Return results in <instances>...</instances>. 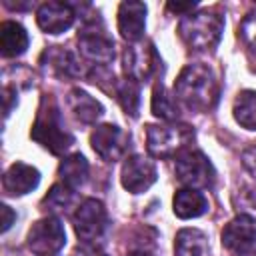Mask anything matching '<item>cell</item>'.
Segmentation results:
<instances>
[{
    "label": "cell",
    "mask_w": 256,
    "mask_h": 256,
    "mask_svg": "<svg viewBox=\"0 0 256 256\" xmlns=\"http://www.w3.org/2000/svg\"><path fill=\"white\" fill-rule=\"evenodd\" d=\"M218 80L206 64H188L174 82L176 100L192 112H208L218 102Z\"/></svg>",
    "instance_id": "cell-1"
},
{
    "label": "cell",
    "mask_w": 256,
    "mask_h": 256,
    "mask_svg": "<svg viewBox=\"0 0 256 256\" xmlns=\"http://www.w3.org/2000/svg\"><path fill=\"white\" fill-rule=\"evenodd\" d=\"M30 136L34 142H38L42 148H46L54 156L64 154L74 144V136L68 132L62 112L50 94H44L40 98V106L30 130Z\"/></svg>",
    "instance_id": "cell-2"
},
{
    "label": "cell",
    "mask_w": 256,
    "mask_h": 256,
    "mask_svg": "<svg viewBox=\"0 0 256 256\" xmlns=\"http://www.w3.org/2000/svg\"><path fill=\"white\" fill-rule=\"evenodd\" d=\"M224 32V18L212 10H198L184 16L178 24V34L190 50L206 52L216 48Z\"/></svg>",
    "instance_id": "cell-3"
},
{
    "label": "cell",
    "mask_w": 256,
    "mask_h": 256,
    "mask_svg": "<svg viewBox=\"0 0 256 256\" xmlns=\"http://www.w3.org/2000/svg\"><path fill=\"white\" fill-rule=\"evenodd\" d=\"M194 130L188 124L164 122L146 126V148L154 158H176L182 150L192 148Z\"/></svg>",
    "instance_id": "cell-4"
},
{
    "label": "cell",
    "mask_w": 256,
    "mask_h": 256,
    "mask_svg": "<svg viewBox=\"0 0 256 256\" xmlns=\"http://www.w3.org/2000/svg\"><path fill=\"white\" fill-rule=\"evenodd\" d=\"M174 172L184 188H210L216 180V170L210 158L198 148H186L174 158Z\"/></svg>",
    "instance_id": "cell-5"
},
{
    "label": "cell",
    "mask_w": 256,
    "mask_h": 256,
    "mask_svg": "<svg viewBox=\"0 0 256 256\" xmlns=\"http://www.w3.org/2000/svg\"><path fill=\"white\" fill-rule=\"evenodd\" d=\"M64 244L66 230L56 216H44L36 220L26 234V246L36 256H54L64 248Z\"/></svg>",
    "instance_id": "cell-6"
},
{
    "label": "cell",
    "mask_w": 256,
    "mask_h": 256,
    "mask_svg": "<svg viewBox=\"0 0 256 256\" xmlns=\"http://www.w3.org/2000/svg\"><path fill=\"white\" fill-rule=\"evenodd\" d=\"M122 68L126 78L134 82H148L152 76H156L162 68V60L154 48L152 42H136L124 48L122 54Z\"/></svg>",
    "instance_id": "cell-7"
},
{
    "label": "cell",
    "mask_w": 256,
    "mask_h": 256,
    "mask_svg": "<svg viewBox=\"0 0 256 256\" xmlns=\"http://www.w3.org/2000/svg\"><path fill=\"white\" fill-rule=\"evenodd\" d=\"M72 224L80 242H98L108 226V214L104 204L96 198L82 200L72 214Z\"/></svg>",
    "instance_id": "cell-8"
},
{
    "label": "cell",
    "mask_w": 256,
    "mask_h": 256,
    "mask_svg": "<svg viewBox=\"0 0 256 256\" xmlns=\"http://www.w3.org/2000/svg\"><path fill=\"white\" fill-rule=\"evenodd\" d=\"M78 50L82 58L90 60L94 66H106L114 58V40L106 36L98 18L84 24L78 34Z\"/></svg>",
    "instance_id": "cell-9"
},
{
    "label": "cell",
    "mask_w": 256,
    "mask_h": 256,
    "mask_svg": "<svg viewBox=\"0 0 256 256\" xmlns=\"http://www.w3.org/2000/svg\"><path fill=\"white\" fill-rule=\"evenodd\" d=\"M90 144L104 162H116L128 154L130 134L116 124H100L90 134Z\"/></svg>",
    "instance_id": "cell-10"
},
{
    "label": "cell",
    "mask_w": 256,
    "mask_h": 256,
    "mask_svg": "<svg viewBox=\"0 0 256 256\" xmlns=\"http://www.w3.org/2000/svg\"><path fill=\"white\" fill-rule=\"evenodd\" d=\"M222 246L232 256H256V222L238 214L224 226Z\"/></svg>",
    "instance_id": "cell-11"
},
{
    "label": "cell",
    "mask_w": 256,
    "mask_h": 256,
    "mask_svg": "<svg viewBox=\"0 0 256 256\" xmlns=\"http://www.w3.org/2000/svg\"><path fill=\"white\" fill-rule=\"evenodd\" d=\"M156 178H158V172H156L154 162L140 154L128 156L120 170V182L124 190H128L130 194L146 192L156 182Z\"/></svg>",
    "instance_id": "cell-12"
},
{
    "label": "cell",
    "mask_w": 256,
    "mask_h": 256,
    "mask_svg": "<svg viewBox=\"0 0 256 256\" xmlns=\"http://www.w3.org/2000/svg\"><path fill=\"white\" fill-rule=\"evenodd\" d=\"M76 18V10L72 4L68 2H44L38 6L36 10V22L40 26V30H44L46 34H62L66 32Z\"/></svg>",
    "instance_id": "cell-13"
},
{
    "label": "cell",
    "mask_w": 256,
    "mask_h": 256,
    "mask_svg": "<svg viewBox=\"0 0 256 256\" xmlns=\"http://www.w3.org/2000/svg\"><path fill=\"white\" fill-rule=\"evenodd\" d=\"M146 28V4L138 0H126L118 6V32L120 36L136 44L142 40Z\"/></svg>",
    "instance_id": "cell-14"
},
{
    "label": "cell",
    "mask_w": 256,
    "mask_h": 256,
    "mask_svg": "<svg viewBox=\"0 0 256 256\" xmlns=\"http://www.w3.org/2000/svg\"><path fill=\"white\" fill-rule=\"evenodd\" d=\"M40 184V172L24 162H14L2 176V188L8 196H24Z\"/></svg>",
    "instance_id": "cell-15"
},
{
    "label": "cell",
    "mask_w": 256,
    "mask_h": 256,
    "mask_svg": "<svg viewBox=\"0 0 256 256\" xmlns=\"http://www.w3.org/2000/svg\"><path fill=\"white\" fill-rule=\"evenodd\" d=\"M40 62L44 68H48L52 74H56L60 78H76L82 74V66H80V60L76 58V54L70 50H64L62 46L46 48Z\"/></svg>",
    "instance_id": "cell-16"
},
{
    "label": "cell",
    "mask_w": 256,
    "mask_h": 256,
    "mask_svg": "<svg viewBox=\"0 0 256 256\" xmlns=\"http://www.w3.org/2000/svg\"><path fill=\"white\" fill-rule=\"evenodd\" d=\"M66 104L80 124H96V120L104 114L102 104L82 88H72L66 96Z\"/></svg>",
    "instance_id": "cell-17"
},
{
    "label": "cell",
    "mask_w": 256,
    "mask_h": 256,
    "mask_svg": "<svg viewBox=\"0 0 256 256\" xmlns=\"http://www.w3.org/2000/svg\"><path fill=\"white\" fill-rule=\"evenodd\" d=\"M172 210L178 218L182 220H190V218H198L208 210V200L200 190L194 188H180L174 194L172 200Z\"/></svg>",
    "instance_id": "cell-18"
},
{
    "label": "cell",
    "mask_w": 256,
    "mask_h": 256,
    "mask_svg": "<svg viewBox=\"0 0 256 256\" xmlns=\"http://www.w3.org/2000/svg\"><path fill=\"white\" fill-rule=\"evenodd\" d=\"M28 48V34L22 24L4 20L0 24V52L4 58H16Z\"/></svg>",
    "instance_id": "cell-19"
},
{
    "label": "cell",
    "mask_w": 256,
    "mask_h": 256,
    "mask_svg": "<svg viewBox=\"0 0 256 256\" xmlns=\"http://www.w3.org/2000/svg\"><path fill=\"white\" fill-rule=\"evenodd\" d=\"M88 170H90L88 168V162H86V158L80 152H74V154L62 158V162L58 166V174H60L62 182L66 186H70L72 190H76V188H80V186L86 184Z\"/></svg>",
    "instance_id": "cell-20"
},
{
    "label": "cell",
    "mask_w": 256,
    "mask_h": 256,
    "mask_svg": "<svg viewBox=\"0 0 256 256\" xmlns=\"http://www.w3.org/2000/svg\"><path fill=\"white\" fill-rule=\"evenodd\" d=\"M208 250L206 234L198 228H182L174 240V254L176 256H204Z\"/></svg>",
    "instance_id": "cell-21"
},
{
    "label": "cell",
    "mask_w": 256,
    "mask_h": 256,
    "mask_svg": "<svg viewBox=\"0 0 256 256\" xmlns=\"http://www.w3.org/2000/svg\"><path fill=\"white\" fill-rule=\"evenodd\" d=\"M152 114L164 122H176L178 116H180V108H178V102H176V96H172L164 86L162 82L154 86L152 90Z\"/></svg>",
    "instance_id": "cell-22"
},
{
    "label": "cell",
    "mask_w": 256,
    "mask_h": 256,
    "mask_svg": "<svg viewBox=\"0 0 256 256\" xmlns=\"http://www.w3.org/2000/svg\"><path fill=\"white\" fill-rule=\"evenodd\" d=\"M234 120L246 128V130H256V92L254 90H244L236 96L234 106Z\"/></svg>",
    "instance_id": "cell-23"
},
{
    "label": "cell",
    "mask_w": 256,
    "mask_h": 256,
    "mask_svg": "<svg viewBox=\"0 0 256 256\" xmlns=\"http://www.w3.org/2000/svg\"><path fill=\"white\" fill-rule=\"evenodd\" d=\"M116 98L128 116H132V118L138 116V110H140V86H138V82H134L130 78L120 80L118 88H116Z\"/></svg>",
    "instance_id": "cell-24"
},
{
    "label": "cell",
    "mask_w": 256,
    "mask_h": 256,
    "mask_svg": "<svg viewBox=\"0 0 256 256\" xmlns=\"http://www.w3.org/2000/svg\"><path fill=\"white\" fill-rule=\"evenodd\" d=\"M74 202V190L70 186H66L64 182H58L50 188V192L44 196L42 204L48 206L52 212H64L72 206Z\"/></svg>",
    "instance_id": "cell-25"
},
{
    "label": "cell",
    "mask_w": 256,
    "mask_h": 256,
    "mask_svg": "<svg viewBox=\"0 0 256 256\" xmlns=\"http://www.w3.org/2000/svg\"><path fill=\"white\" fill-rule=\"evenodd\" d=\"M234 206L238 214L248 216L256 222V186H242L234 194Z\"/></svg>",
    "instance_id": "cell-26"
},
{
    "label": "cell",
    "mask_w": 256,
    "mask_h": 256,
    "mask_svg": "<svg viewBox=\"0 0 256 256\" xmlns=\"http://www.w3.org/2000/svg\"><path fill=\"white\" fill-rule=\"evenodd\" d=\"M238 34L244 40V44L256 52V10H250L242 18L240 28H238Z\"/></svg>",
    "instance_id": "cell-27"
},
{
    "label": "cell",
    "mask_w": 256,
    "mask_h": 256,
    "mask_svg": "<svg viewBox=\"0 0 256 256\" xmlns=\"http://www.w3.org/2000/svg\"><path fill=\"white\" fill-rule=\"evenodd\" d=\"M70 256H108L98 242H80L74 246Z\"/></svg>",
    "instance_id": "cell-28"
},
{
    "label": "cell",
    "mask_w": 256,
    "mask_h": 256,
    "mask_svg": "<svg viewBox=\"0 0 256 256\" xmlns=\"http://www.w3.org/2000/svg\"><path fill=\"white\" fill-rule=\"evenodd\" d=\"M198 6V2H168L166 4V8L170 10V12H174L176 16H188V14H192V10Z\"/></svg>",
    "instance_id": "cell-29"
},
{
    "label": "cell",
    "mask_w": 256,
    "mask_h": 256,
    "mask_svg": "<svg viewBox=\"0 0 256 256\" xmlns=\"http://www.w3.org/2000/svg\"><path fill=\"white\" fill-rule=\"evenodd\" d=\"M242 164H244V168L248 170V174L256 180V146L244 150V154H242Z\"/></svg>",
    "instance_id": "cell-30"
},
{
    "label": "cell",
    "mask_w": 256,
    "mask_h": 256,
    "mask_svg": "<svg viewBox=\"0 0 256 256\" xmlns=\"http://www.w3.org/2000/svg\"><path fill=\"white\" fill-rule=\"evenodd\" d=\"M0 214H2V232H8L10 226H12L14 220H16V212H14L8 204H2V206H0Z\"/></svg>",
    "instance_id": "cell-31"
},
{
    "label": "cell",
    "mask_w": 256,
    "mask_h": 256,
    "mask_svg": "<svg viewBox=\"0 0 256 256\" xmlns=\"http://www.w3.org/2000/svg\"><path fill=\"white\" fill-rule=\"evenodd\" d=\"M128 256H154V254H150V252H146V250H136V252H130Z\"/></svg>",
    "instance_id": "cell-32"
}]
</instances>
